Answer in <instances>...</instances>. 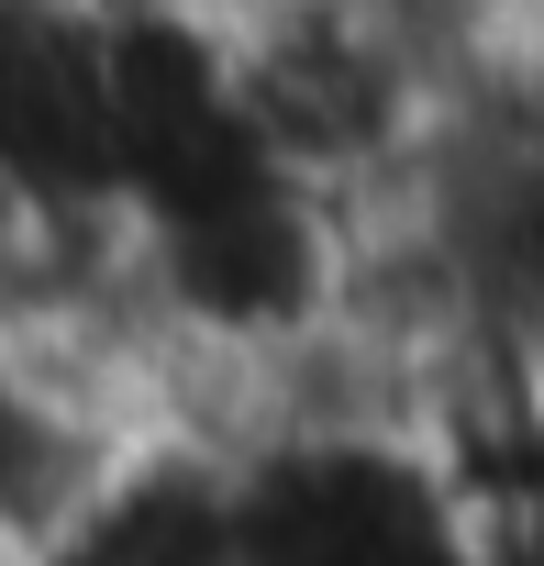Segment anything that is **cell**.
Instances as JSON below:
<instances>
[{
	"label": "cell",
	"instance_id": "obj_1",
	"mask_svg": "<svg viewBox=\"0 0 544 566\" xmlns=\"http://www.w3.org/2000/svg\"><path fill=\"white\" fill-rule=\"evenodd\" d=\"M123 455H134V411L56 345L0 323V555L34 566L101 500V478Z\"/></svg>",
	"mask_w": 544,
	"mask_h": 566
}]
</instances>
